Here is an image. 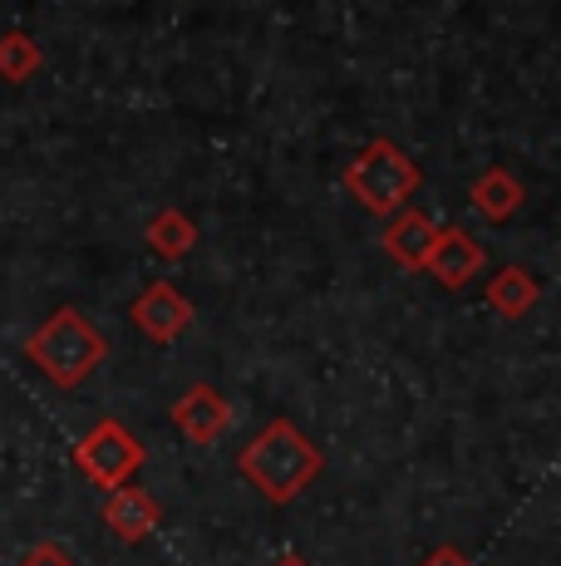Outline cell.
<instances>
[{
    "mask_svg": "<svg viewBox=\"0 0 561 566\" xmlns=\"http://www.w3.org/2000/svg\"><path fill=\"white\" fill-rule=\"evenodd\" d=\"M128 315H134V325L148 335V340L172 345V340H182V335L192 331V321H198V306H192V301L182 296L172 281H154V286L138 291V301L128 306Z\"/></svg>",
    "mask_w": 561,
    "mask_h": 566,
    "instance_id": "5b68a950",
    "label": "cell"
},
{
    "mask_svg": "<svg viewBox=\"0 0 561 566\" xmlns=\"http://www.w3.org/2000/svg\"><path fill=\"white\" fill-rule=\"evenodd\" d=\"M434 237H438V222L428 212H399L390 227H384V252H390L404 271H424V261H428V247H434Z\"/></svg>",
    "mask_w": 561,
    "mask_h": 566,
    "instance_id": "9c48e42d",
    "label": "cell"
},
{
    "mask_svg": "<svg viewBox=\"0 0 561 566\" xmlns=\"http://www.w3.org/2000/svg\"><path fill=\"white\" fill-rule=\"evenodd\" d=\"M424 271H434L438 286L458 291V286H468V281L483 271V247L473 242V237L463 232V227H438L434 247H428Z\"/></svg>",
    "mask_w": 561,
    "mask_h": 566,
    "instance_id": "52a82bcc",
    "label": "cell"
},
{
    "mask_svg": "<svg viewBox=\"0 0 561 566\" xmlns=\"http://www.w3.org/2000/svg\"><path fill=\"white\" fill-rule=\"evenodd\" d=\"M424 566H473V562L463 557L458 547H434V552H428V557H424Z\"/></svg>",
    "mask_w": 561,
    "mask_h": 566,
    "instance_id": "9a60e30c",
    "label": "cell"
},
{
    "mask_svg": "<svg viewBox=\"0 0 561 566\" xmlns=\"http://www.w3.org/2000/svg\"><path fill=\"white\" fill-rule=\"evenodd\" d=\"M104 522H109L118 542H144L163 522V507L154 503V493L124 483V488H109V497H104Z\"/></svg>",
    "mask_w": 561,
    "mask_h": 566,
    "instance_id": "ba28073f",
    "label": "cell"
},
{
    "mask_svg": "<svg viewBox=\"0 0 561 566\" xmlns=\"http://www.w3.org/2000/svg\"><path fill=\"white\" fill-rule=\"evenodd\" d=\"M45 64V54H40V45L25 35V30H10V35H0V80L10 84H25L30 74Z\"/></svg>",
    "mask_w": 561,
    "mask_h": 566,
    "instance_id": "4fadbf2b",
    "label": "cell"
},
{
    "mask_svg": "<svg viewBox=\"0 0 561 566\" xmlns=\"http://www.w3.org/2000/svg\"><path fill=\"white\" fill-rule=\"evenodd\" d=\"M172 423H178V433L188 443L208 449V443H218L222 433L232 429V405H226V395H218L212 385H192L188 395L172 405Z\"/></svg>",
    "mask_w": 561,
    "mask_h": 566,
    "instance_id": "8992f818",
    "label": "cell"
},
{
    "mask_svg": "<svg viewBox=\"0 0 561 566\" xmlns=\"http://www.w3.org/2000/svg\"><path fill=\"white\" fill-rule=\"evenodd\" d=\"M144 242L154 247V256L182 261L192 247H198V222H192L188 212H178V207H158V212L144 222Z\"/></svg>",
    "mask_w": 561,
    "mask_h": 566,
    "instance_id": "8fae6325",
    "label": "cell"
},
{
    "mask_svg": "<svg viewBox=\"0 0 561 566\" xmlns=\"http://www.w3.org/2000/svg\"><path fill=\"white\" fill-rule=\"evenodd\" d=\"M272 566H310V562H306V557H296V552H286V557H276Z\"/></svg>",
    "mask_w": 561,
    "mask_h": 566,
    "instance_id": "2e32d148",
    "label": "cell"
},
{
    "mask_svg": "<svg viewBox=\"0 0 561 566\" xmlns=\"http://www.w3.org/2000/svg\"><path fill=\"white\" fill-rule=\"evenodd\" d=\"M419 182H424L419 163L409 158L399 144H390V138L364 144L360 154H354L350 168H345V188H350V198L360 202L364 212H374V217L399 212V207L419 192Z\"/></svg>",
    "mask_w": 561,
    "mask_h": 566,
    "instance_id": "3957f363",
    "label": "cell"
},
{
    "mask_svg": "<svg viewBox=\"0 0 561 566\" xmlns=\"http://www.w3.org/2000/svg\"><path fill=\"white\" fill-rule=\"evenodd\" d=\"M25 355H30V365H40V375H45L50 385L80 389L84 379H89L94 369L104 365V355H109V340H104L99 325H94L84 311L60 306L25 340Z\"/></svg>",
    "mask_w": 561,
    "mask_h": 566,
    "instance_id": "7a4b0ae2",
    "label": "cell"
},
{
    "mask_svg": "<svg viewBox=\"0 0 561 566\" xmlns=\"http://www.w3.org/2000/svg\"><path fill=\"white\" fill-rule=\"evenodd\" d=\"M542 301V286H537V276L532 271H522V266H502L498 276L488 281V306L507 315V321H517V315H527Z\"/></svg>",
    "mask_w": 561,
    "mask_h": 566,
    "instance_id": "7c38bea8",
    "label": "cell"
},
{
    "mask_svg": "<svg viewBox=\"0 0 561 566\" xmlns=\"http://www.w3.org/2000/svg\"><path fill=\"white\" fill-rule=\"evenodd\" d=\"M20 566H74L70 547H60V542H35V547L20 557Z\"/></svg>",
    "mask_w": 561,
    "mask_h": 566,
    "instance_id": "5bb4252c",
    "label": "cell"
},
{
    "mask_svg": "<svg viewBox=\"0 0 561 566\" xmlns=\"http://www.w3.org/2000/svg\"><path fill=\"white\" fill-rule=\"evenodd\" d=\"M320 468H326L320 449L290 419H272L236 453V473H242L266 503H296L320 478Z\"/></svg>",
    "mask_w": 561,
    "mask_h": 566,
    "instance_id": "6da1fadb",
    "label": "cell"
},
{
    "mask_svg": "<svg viewBox=\"0 0 561 566\" xmlns=\"http://www.w3.org/2000/svg\"><path fill=\"white\" fill-rule=\"evenodd\" d=\"M468 198H473V212H478L483 222L502 227V222H512L517 207H522V182H517V172H507V168H488L473 178Z\"/></svg>",
    "mask_w": 561,
    "mask_h": 566,
    "instance_id": "30bf717a",
    "label": "cell"
},
{
    "mask_svg": "<svg viewBox=\"0 0 561 566\" xmlns=\"http://www.w3.org/2000/svg\"><path fill=\"white\" fill-rule=\"evenodd\" d=\"M144 459H148L144 443H138L118 419H99L80 443H74V463H80V473L99 488H124L128 478L144 468Z\"/></svg>",
    "mask_w": 561,
    "mask_h": 566,
    "instance_id": "277c9868",
    "label": "cell"
}]
</instances>
